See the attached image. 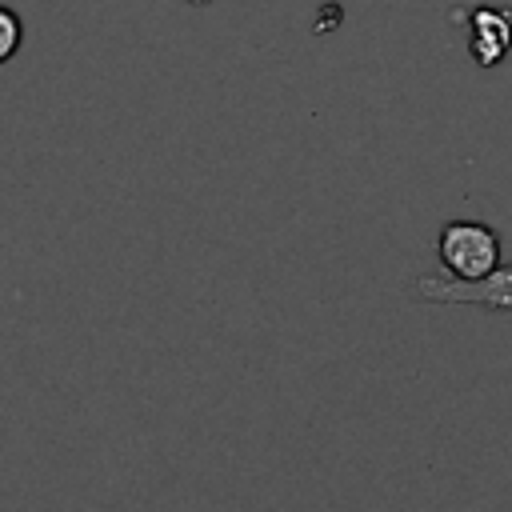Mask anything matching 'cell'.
Listing matches in <instances>:
<instances>
[{
  "instance_id": "obj_1",
  "label": "cell",
  "mask_w": 512,
  "mask_h": 512,
  "mask_svg": "<svg viewBox=\"0 0 512 512\" xmlns=\"http://www.w3.org/2000/svg\"><path fill=\"white\" fill-rule=\"evenodd\" d=\"M436 252L448 276H460V280H476L500 268V236L480 220H448L440 228Z\"/></svg>"
},
{
  "instance_id": "obj_2",
  "label": "cell",
  "mask_w": 512,
  "mask_h": 512,
  "mask_svg": "<svg viewBox=\"0 0 512 512\" xmlns=\"http://www.w3.org/2000/svg\"><path fill=\"white\" fill-rule=\"evenodd\" d=\"M408 292L420 300H436V304H484L492 312H512V264H500L476 280L424 272L408 284Z\"/></svg>"
},
{
  "instance_id": "obj_3",
  "label": "cell",
  "mask_w": 512,
  "mask_h": 512,
  "mask_svg": "<svg viewBox=\"0 0 512 512\" xmlns=\"http://www.w3.org/2000/svg\"><path fill=\"white\" fill-rule=\"evenodd\" d=\"M456 20L468 24V56L480 68H496L512 52V8L480 4L472 12L456 8Z\"/></svg>"
},
{
  "instance_id": "obj_4",
  "label": "cell",
  "mask_w": 512,
  "mask_h": 512,
  "mask_svg": "<svg viewBox=\"0 0 512 512\" xmlns=\"http://www.w3.org/2000/svg\"><path fill=\"white\" fill-rule=\"evenodd\" d=\"M20 16L12 8H0V60H12L20 48Z\"/></svg>"
},
{
  "instance_id": "obj_5",
  "label": "cell",
  "mask_w": 512,
  "mask_h": 512,
  "mask_svg": "<svg viewBox=\"0 0 512 512\" xmlns=\"http://www.w3.org/2000/svg\"><path fill=\"white\" fill-rule=\"evenodd\" d=\"M320 16H324V20H316V24H312L316 32H328V28H336V24H340V4H324V8H320Z\"/></svg>"
},
{
  "instance_id": "obj_6",
  "label": "cell",
  "mask_w": 512,
  "mask_h": 512,
  "mask_svg": "<svg viewBox=\"0 0 512 512\" xmlns=\"http://www.w3.org/2000/svg\"><path fill=\"white\" fill-rule=\"evenodd\" d=\"M188 4H208V0H188Z\"/></svg>"
}]
</instances>
